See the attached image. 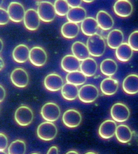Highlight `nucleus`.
<instances>
[{"mask_svg":"<svg viewBox=\"0 0 138 154\" xmlns=\"http://www.w3.org/2000/svg\"><path fill=\"white\" fill-rule=\"evenodd\" d=\"M101 72L107 76H112L116 74L118 69V65L116 61L111 59H106L101 62Z\"/></svg>","mask_w":138,"mask_h":154,"instance_id":"30","label":"nucleus"},{"mask_svg":"<svg viewBox=\"0 0 138 154\" xmlns=\"http://www.w3.org/2000/svg\"><path fill=\"white\" fill-rule=\"evenodd\" d=\"M37 12L40 20L47 23L54 20L57 14L54 5L48 1H42L38 4Z\"/></svg>","mask_w":138,"mask_h":154,"instance_id":"3","label":"nucleus"},{"mask_svg":"<svg viewBox=\"0 0 138 154\" xmlns=\"http://www.w3.org/2000/svg\"><path fill=\"white\" fill-rule=\"evenodd\" d=\"M58 130L53 122H47L41 123L37 128V133L40 139L45 141H51L55 138Z\"/></svg>","mask_w":138,"mask_h":154,"instance_id":"2","label":"nucleus"},{"mask_svg":"<svg viewBox=\"0 0 138 154\" xmlns=\"http://www.w3.org/2000/svg\"><path fill=\"white\" fill-rule=\"evenodd\" d=\"M40 114L46 121L54 122L59 119L61 112L58 105L53 102H49L43 105Z\"/></svg>","mask_w":138,"mask_h":154,"instance_id":"4","label":"nucleus"},{"mask_svg":"<svg viewBox=\"0 0 138 154\" xmlns=\"http://www.w3.org/2000/svg\"><path fill=\"white\" fill-rule=\"evenodd\" d=\"M44 84L47 89L55 92L62 89L64 85V81L60 75L52 73L45 77Z\"/></svg>","mask_w":138,"mask_h":154,"instance_id":"13","label":"nucleus"},{"mask_svg":"<svg viewBox=\"0 0 138 154\" xmlns=\"http://www.w3.org/2000/svg\"><path fill=\"white\" fill-rule=\"evenodd\" d=\"M3 1H4V0H0V5H2Z\"/></svg>","mask_w":138,"mask_h":154,"instance_id":"44","label":"nucleus"},{"mask_svg":"<svg viewBox=\"0 0 138 154\" xmlns=\"http://www.w3.org/2000/svg\"><path fill=\"white\" fill-rule=\"evenodd\" d=\"M1 52H2V51L3 47V42L2 40L1 39Z\"/></svg>","mask_w":138,"mask_h":154,"instance_id":"42","label":"nucleus"},{"mask_svg":"<svg viewBox=\"0 0 138 154\" xmlns=\"http://www.w3.org/2000/svg\"><path fill=\"white\" fill-rule=\"evenodd\" d=\"M25 152L26 144L21 140H16L11 142L8 148V154H24Z\"/></svg>","mask_w":138,"mask_h":154,"instance_id":"32","label":"nucleus"},{"mask_svg":"<svg viewBox=\"0 0 138 154\" xmlns=\"http://www.w3.org/2000/svg\"><path fill=\"white\" fill-rule=\"evenodd\" d=\"M119 88L117 80L112 78H106L101 82V90L103 94L107 96L115 94Z\"/></svg>","mask_w":138,"mask_h":154,"instance_id":"24","label":"nucleus"},{"mask_svg":"<svg viewBox=\"0 0 138 154\" xmlns=\"http://www.w3.org/2000/svg\"><path fill=\"white\" fill-rule=\"evenodd\" d=\"M80 69L81 72L87 77H92L97 72L98 65L93 58L88 57L82 61L80 64Z\"/></svg>","mask_w":138,"mask_h":154,"instance_id":"22","label":"nucleus"},{"mask_svg":"<svg viewBox=\"0 0 138 154\" xmlns=\"http://www.w3.org/2000/svg\"><path fill=\"white\" fill-rule=\"evenodd\" d=\"M67 154H78V152H75V150H70L67 152Z\"/></svg>","mask_w":138,"mask_h":154,"instance_id":"41","label":"nucleus"},{"mask_svg":"<svg viewBox=\"0 0 138 154\" xmlns=\"http://www.w3.org/2000/svg\"><path fill=\"white\" fill-rule=\"evenodd\" d=\"M95 152H87L86 154H95Z\"/></svg>","mask_w":138,"mask_h":154,"instance_id":"45","label":"nucleus"},{"mask_svg":"<svg viewBox=\"0 0 138 154\" xmlns=\"http://www.w3.org/2000/svg\"><path fill=\"white\" fill-rule=\"evenodd\" d=\"M48 154H58V149L56 146H53L50 147L47 152Z\"/></svg>","mask_w":138,"mask_h":154,"instance_id":"39","label":"nucleus"},{"mask_svg":"<svg viewBox=\"0 0 138 154\" xmlns=\"http://www.w3.org/2000/svg\"><path fill=\"white\" fill-rule=\"evenodd\" d=\"M133 51L128 43H123L116 49L117 58L121 62H127L132 57Z\"/></svg>","mask_w":138,"mask_h":154,"instance_id":"27","label":"nucleus"},{"mask_svg":"<svg viewBox=\"0 0 138 154\" xmlns=\"http://www.w3.org/2000/svg\"><path fill=\"white\" fill-rule=\"evenodd\" d=\"M5 67V62L3 61L2 59L0 58V70H2L3 68Z\"/></svg>","mask_w":138,"mask_h":154,"instance_id":"40","label":"nucleus"},{"mask_svg":"<svg viewBox=\"0 0 138 154\" xmlns=\"http://www.w3.org/2000/svg\"><path fill=\"white\" fill-rule=\"evenodd\" d=\"M86 45L91 56L99 57L105 52V42L101 35L97 33L89 37Z\"/></svg>","mask_w":138,"mask_h":154,"instance_id":"1","label":"nucleus"},{"mask_svg":"<svg viewBox=\"0 0 138 154\" xmlns=\"http://www.w3.org/2000/svg\"><path fill=\"white\" fill-rule=\"evenodd\" d=\"M10 19L8 11L2 8H0V25L7 24L9 22Z\"/></svg>","mask_w":138,"mask_h":154,"instance_id":"35","label":"nucleus"},{"mask_svg":"<svg viewBox=\"0 0 138 154\" xmlns=\"http://www.w3.org/2000/svg\"><path fill=\"white\" fill-rule=\"evenodd\" d=\"M62 119L66 126L73 128L79 126L82 120V117L77 110L70 109L64 113Z\"/></svg>","mask_w":138,"mask_h":154,"instance_id":"10","label":"nucleus"},{"mask_svg":"<svg viewBox=\"0 0 138 154\" xmlns=\"http://www.w3.org/2000/svg\"><path fill=\"white\" fill-rule=\"evenodd\" d=\"M0 102H2L5 100V88L3 87L2 85H0Z\"/></svg>","mask_w":138,"mask_h":154,"instance_id":"38","label":"nucleus"},{"mask_svg":"<svg viewBox=\"0 0 138 154\" xmlns=\"http://www.w3.org/2000/svg\"><path fill=\"white\" fill-rule=\"evenodd\" d=\"M111 115L114 121L123 122L128 119L130 116V111L125 104L121 103H117L111 107Z\"/></svg>","mask_w":138,"mask_h":154,"instance_id":"7","label":"nucleus"},{"mask_svg":"<svg viewBox=\"0 0 138 154\" xmlns=\"http://www.w3.org/2000/svg\"><path fill=\"white\" fill-rule=\"evenodd\" d=\"M40 20L37 11L34 9H29L26 11L23 20L28 30L35 31L40 26Z\"/></svg>","mask_w":138,"mask_h":154,"instance_id":"12","label":"nucleus"},{"mask_svg":"<svg viewBox=\"0 0 138 154\" xmlns=\"http://www.w3.org/2000/svg\"><path fill=\"white\" fill-rule=\"evenodd\" d=\"M98 27L97 20L91 17L86 18L81 24V30L83 34L89 37L97 33Z\"/></svg>","mask_w":138,"mask_h":154,"instance_id":"18","label":"nucleus"},{"mask_svg":"<svg viewBox=\"0 0 138 154\" xmlns=\"http://www.w3.org/2000/svg\"><path fill=\"white\" fill-rule=\"evenodd\" d=\"M96 20L99 27L105 31L111 30L114 25L113 18L108 13L104 10H101L97 13Z\"/></svg>","mask_w":138,"mask_h":154,"instance_id":"19","label":"nucleus"},{"mask_svg":"<svg viewBox=\"0 0 138 154\" xmlns=\"http://www.w3.org/2000/svg\"><path fill=\"white\" fill-rule=\"evenodd\" d=\"M10 79L13 85L21 88L26 87L29 82L28 73L22 68L14 70L10 75Z\"/></svg>","mask_w":138,"mask_h":154,"instance_id":"9","label":"nucleus"},{"mask_svg":"<svg viewBox=\"0 0 138 154\" xmlns=\"http://www.w3.org/2000/svg\"><path fill=\"white\" fill-rule=\"evenodd\" d=\"M79 90L77 85L67 82L63 85L61 92L64 99L68 100H73L78 97Z\"/></svg>","mask_w":138,"mask_h":154,"instance_id":"29","label":"nucleus"},{"mask_svg":"<svg viewBox=\"0 0 138 154\" xmlns=\"http://www.w3.org/2000/svg\"><path fill=\"white\" fill-rule=\"evenodd\" d=\"M124 91L128 94H134L138 92V75L131 74L128 75L123 83Z\"/></svg>","mask_w":138,"mask_h":154,"instance_id":"17","label":"nucleus"},{"mask_svg":"<svg viewBox=\"0 0 138 154\" xmlns=\"http://www.w3.org/2000/svg\"><path fill=\"white\" fill-rule=\"evenodd\" d=\"M66 80L68 83L79 86L84 85L87 80V76L81 71H75L69 72L66 77Z\"/></svg>","mask_w":138,"mask_h":154,"instance_id":"31","label":"nucleus"},{"mask_svg":"<svg viewBox=\"0 0 138 154\" xmlns=\"http://www.w3.org/2000/svg\"><path fill=\"white\" fill-rule=\"evenodd\" d=\"M98 96L99 90L94 85H84L79 90V99L84 103H91L95 102Z\"/></svg>","mask_w":138,"mask_h":154,"instance_id":"5","label":"nucleus"},{"mask_svg":"<svg viewBox=\"0 0 138 154\" xmlns=\"http://www.w3.org/2000/svg\"><path fill=\"white\" fill-rule=\"evenodd\" d=\"M71 8L78 7L82 4V0H66Z\"/></svg>","mask_w":138,"mask_h":154,"instance_id":"37","label":"nucleus"},{"mask_svg":"<svg viewBox=\"0 0 138 154\" xmlns=\"http://www.w3.org/2000/svg\"><path fill=\"white\" fill-rule=\"evenodd\" d=\"M15 119L18 124L22 126L29 125L34 119L32 109L27 106H20L15 111Z\"/></svg>","mask_w":138,"mask_h":154,"instance_id":"6","label":"nucleus"},{"mask_svg":"<svg viewBox=\"0 0 138 154\" xmlns=\"http://www.w3.org/2000/svg\"><path fill=\"white\" fill-rule=\"evenodd\" d=\"M80 64V60L74 55H66L61 61L62 69L68 73L78 70Z\"/></svg>","mask_w":138,"mask_h":154,"instance_id":"16","label":"nucleus"},{"mask_svg":"<svg viewBox=\"0 0 138 154\" xmlns=\"http://www.w3.org/2000/svg\"><path fill=\"white\" fill-rule=\"evenodd\" d=\"M30 50L28 46L20 44L15 47L13 52V57L16 62L23 63L29 59Z\"/></svg>","mask_w":138,"mask_h":154,"instance_id":"21","label":"nucleus"},{"mask_svg":"<svg viewBox=\"0 0 138 154\" xmlns=\"http://www.w3.org/2000/svg\"><path fill=\"white\" fill-rule=\"evenodd\" d=\"M79 27L75 23L68 22L64 23L61 27V33L66 39H73L78 35Z\"/></svg>","mask_w":138,"mask_h":154,"instance_id":"26","label":"nucleus"},{"mask_svg":"<svg viewBox=\"0 0 138 154\" xmlns=\"http://www.w3.org/2000/svg\"><path fill=\"white\" fill-rule=\"evenodd\" d=\"M86 15V11L84 8L78 7L70 9L66 15V17L69 22L78 24L82 22L85 19Z\"/></svg>","mask_w":138,"mask_h":154,"instance_id":"23","label":"nucleus"},{"mask_svg":"<svg viewBox=\"0 0 138 154\" xmlns=\"http://www.w3.org/2000/svg\"><path fill=\"white\" fill-rule=\"evenodd\" d=\"M47 59V54L43 48L35 46L30 50L29 60L33 65L36 67L43 66L46 63Z\"/></svg>","mask_w":138,"mask_h":154,"instance_id":"8","label":"nucleus"},{"mask_svg":"<svg viewBox=\"0 0 138 154\" xmlns=\"http://www.w3.org/2000/svg\"><path fill=\"white\" fill-rule=\"evenodd\" d=\"M128 44L134 51H138V30L131 33L128 38Z\"/></svg>","mask_w":138,"mask_h":154,"instance_id":"34","label":"nucleus"},{"mask_svg":"<svg viewBox=\"0 0 138 154\" xmlns=\"http://www.w3.org/2000/svg\"><path fill=\"white\" fill-rule=\"evenodd\" d=\"M84 2L86 3H91L93 2L95 0H83Z\"/></svg>","mask_w":138,"mask_h":154,"instance_id":"43","label":"nucleus"},{"mask_svg":"<svg viewBox=\"0 0 138 154\" xmlns=\"http://www.w3.org/2000/svg\"><path fill=\"white\" fill-rule=\"evenodd\" d=\"M116 15L121 17H127L133 12V5L128 0H118L113 6Z\"/></svg>","mask_w":138,"mask_h":154,"instance_id":"15","label":"nucleus"},{"mask_svg":"<svg viewBox=\"0 0 138 154\" xmlns=\"http://www.w3.org/2000/svg\"><path fill=\"white\" fill-rule=\"evenodd\" d=\"M73 54L80 61L85 60L90 56V52L87 45L80 42H75L71 47Z\"/></svg>","mask_w":138,"mask_h":154,"instance_id":"25","label":"nucleus"},{"mask_svg":"<svg viewBox=\"0 0 138 154\" xmlns=\"http://www.w3.org/2000/svg\"><path fill=\"white\" fill-rule=\"evenodd\" d=\"M117 124L113 120H106L103 122L99 128V134L104 139H108L116 134Z\"/></svg>","mask_w":138,"mask_h":154,"instance_id":"14","label":"nucleus"},{"mask_svg":"<svg viewBox=\"0 0 138 154\" xmlns=\"http://www.w3.org/2000/svg\"><path fill=\"white\" fill-rule=\"evenodd\" d=\"M54 7L57 15L60 16L67 15L70 7L66 0H56Z\"/></svg>","mask_w":138,"mask_h":154,"instance_id":"33","label":"nucleus"},{"mask_svg":"<svg viewBox=\"0 0 138 154\" xmlns=\"http://www.w3.org/2000/svg\"><path fill=\"white\" fill-rule=\"evenodd\" d=\"M124 34L121 30L114 29L108 33L107 43L108 47L112 49H117L123 43Z\"/></svg>","mask_w":138,"mask_h":154,"instance_id":"20","label":"nucleus"},{"mask_svg":"<svg viewBox=\"0 0 138 154\" xmlns=\"http://www.w3.org/2000/svg\"><path fill=\"white\" fill-rule=\"evenodd\" d=\"M116 136L118 141L126 143L131 141L132 137V132L130 127L125 125H119L116 130Z\"/></svg>","mask_w":138,"mask_h":154,"instance_id":"28","label":"nucleus"},{"mask_svg":"<svg viewBox=\"0 0 138 154\" xmlns=\"http://www.w3.org/2000/svg\"><path fill=\"white\" fill-rule=\"evenodd\" d=\"M8 144L7 137L2 133H0V152L5 151Z\"/></svg>","mask_w":138,"mask_h":154,"instance_id":"36","label":"nucleus"},{"mask_svg":"<svg viewBox=\"0 0 138 154\" xmlns=\"http://www.w3.org/2000/svg\"><path fill=\"white\" fill-rule=\"evenodd\" d=\"M8 12L10 20L15 23L22 22L24 20L25 11L23 5L20 3L12 2L8 8Z\"/></svg>","mask_w":138,"mask_h":154,"instance_id":"11","label":"nucleus"}]
</instances>
